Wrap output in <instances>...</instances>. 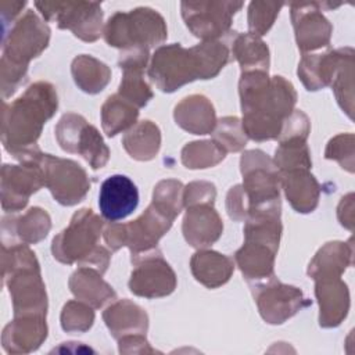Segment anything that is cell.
<instances>
[{
	"label": "cell",
	"instance_id": "cell-1",
	"mask_svg": "<svg viewBox=\"0 0 355 355\" xmlns=\"http://www.w3.org/2000/svg\"><path fill=\"white\" fill-rule=\"evenodd\" d=\"M240 96L244 115L243 130L258 141L277 137L283 121L295 104L291 83L282 76L268 79L263 71L243 73Z\"/></svg>",
	"mask_w": 355,
	"mask_h": 355
},
{
	"label": "cell",
	"instance_id": "cell-2",
	"mask_svg": "<svg viewBox=\"0 0 355 355\" xmlns=\"http://www.w3.org/2000/svg\"><path fill=\"white\" fill-rule=\"evenodd\" d=\"M227 58V47L218 42H205L190 50L179 44L164 46L154 54L148 73L162 92H173L197 78L215 76Z\"/></svg>",
	"mask_w": 355,
	"mask_h": 355
},
{
	"label": "cell",
	"instance_id": "cell-3",
	"mask_svg": "<svg viewBox=\"0 0 355 355\" xmlns=\"http://www.w3.org/2000/svg\"><path fill=\"white\" fill-rule=\"evenodd\" d=\"M57 108V94L51 85L37 82L12 104L4 103L1 139L6 150L15 158L32 150L43 123Z\"/></svg>",
	"mask_w": 355,
	"mask_h": 355
},
{
	"label": "cell",
	"instance_id": "cell-4",
	"mask_svg": "<svg viewBox=\"0 0 355 355\" xmlns=\"http://www.w3.org/2000/svg\"><path fill=\"white\" fill-rule=\"evenodd\" d=\"M165 37L164 19L150 8H137L129 14L118 12L105 26V40L115 47L147 49Z\"/></svg>",
	"mask_w": 355,
	"mask_h": 355
},
{
	"label": "cell",
	"instance_id": "cell-5",
	"mask_svg": "<svg viewBox=\"0 0 355 355\" xmlns=\"http://www.w3.org/2000/svg\"><path fill=\"white\" fill-rule=\"evenodd\" d=\"M21 161H35L40 165L44 186L50 189L54 198L64 205H73L85 197L90 187L86 172L79 164L42 154L37 148L29 150L18 157Z\"/></svg>",
	"mask_w": 355,
	"mask_h": 355
},
{
	"label": "cell",
	"instance_id": "cell-6",
	"mask_svg": "<svg viewBox=\"0 0 355 355\" xmlns=\"http://www.w3.org/2000/svg\"><path fill=\"white\" fill-rule=\"evenodd\" d=\"M101 220L92 209L76 212L69 226L53 240V254L61 262L71 263L76 259L89 261L101 247H96L101 232Z\"/></svg>",
	"mask_w": 355,
	"mask_h": 355
},
{
	"label": "cell",
	"instance_id": "cell-7",
	"mask_svg": "<svg viewBox=\"0 0 355 355\" xmlns=\"http://www.w3.org/2000/svg\"><path fill=\"white\" fill-rule=\"evenodd\" d=\"M49 37V28L29 10L4 36L1 61L26 69L28 61L46 49Z\"/></svg>",
	"mask_w": 355,
	"mask_h": 355
},
{
	"label": "cell",
	"instance_id": "cell-8",
	"mask_svg": "<svg viewBox=\"0 0 355 355\" xmlns=\"http://www.w3.org/2000/svg\"><path fill=\"white\" fill-rule=\"evenodd\" d=\"M55 135L64 150L79 153L93 169H98L107 162L108 148L100 133L94 126L87 125L80 115H64L55 128Z\"/></svg>",
	"mask_w": 355,
	"mask_h": 355
},
{
	"label": "cell",
	"instance_id": "cell-9",
	"mask_svg": "<svg viewBox=\"0 0 355 355\" xmlns=\"http://www.w3.org/2000/svg\"><path fill=\"white\" fill-rule=\"evenodd\" d=\"M47 19L58 22L60 28L71 29L75 36L92 42L100 36L101 7L97 3H36Z\"/></svg>",
	"mask_w": 355,
	"mask_h": 355
},
{
	"label": "cell",
	"instance_id": "cell-10",
	"mask_svg": "<svg viewBox=\"0 0 355 355\" xmlns=\"http://www.w3.org/2000/svg\"><path fill=\"white\" fill-rule=\"evenodd\" d=\"M44 184L40 165L25 161L24 165H3L1 168V205L4 211L24 208L32 193Z\"/></svg>",
	"mask_w": 355,
	"mask_h": 355
},
{
	"label": "cell",
	"instance_id": "cell-11",
	"mask_svg": "<svg viewBox=\"0 0 355 355\" xmlns=\"http://www.w3.org/2000/svg\"><path fill=\"white\" fill-rule=\"evenodd\" d=\"M241 3H182V14L190 31L202 39H214L230 26Z\"/></svg>",
	"mask_w": 355,
	"mask_h": 355
},
{
	"label": "cell",
	"instance_id": "cell-12",
	"mask_svg": "<svg viewBox=\"0 0 355 355\" xmlns=\"http://www.w3.org/2000/svg\"><path fill=\"white\" fill-rule=\"evenodd\" d=\"M139 204V191L136 184L125 175H112L107 178L100 187L98 207L101 215L111 222L130 215Z\"/></svg>",
	"mask_w": 355,
	"mask_h": 355
},
{
	"label": "cell",
	"instance_id": "cell-13",
	"mask_svg": "<svg viewBox=\"0 0 355 355\" xmlns=\"http://www.w3.org/2000/svg\"><path fill=\"white\" fill-rule=\"evenodd\" d=\"M159 255L143 259L132 272L129 282L132 293L153 298L168 295L173 291L176 286L175 273Z\"/></svg>",
	"mask_w": 355,
	"mask_h": 355
},
{
	"label": "cell",
	"instance_id": "cell-14",
	"mask_svg": "<svg viewBox=\"0 0 355 355\" xmlns=\"http://www.w3.org/2000/svg\"><path fill=\"white\" fill-rule=\"evenodd\" d=\"M265 288L257 295V302L268 323H283L302 306V293L295 287L276 283Z\"/></svg>",
	"mask_w": 355,
	"mask_h": 355
},
{
	"label": "cell",
	"instance_id": "cell-15",
	"mask_svg": "<svg viewBox=\"0 0 355 355\" xmlns=\"http://www.w3.org/2000/svg\"><path fill=\"white\" fill-rule=\"evenodd\" d=\"M47 336L44 316H17L3 331V347L7 352H31Z\"/></svg>",
	"mask_w": 355,
	"mask_h": 355
},
{
	"label": "cell",
	"instance_id": "cell-16",
	"mask_svg": "<svg viewBox=\"0 0 355 355\" xmlns=\"http://www.w3.org/2000/svg\"><path fill=\"white\" fill-rule=\"evenodd\" d=\"M223 225L219 215L208 204H197L190 208L183 222L186 240L194 247L212 244L222 233Z\"/></svg>",
	"mask_w": 355,
	"mask_h": 355
},
{
	"label": "cell",
	"instance_id": "cell-17",
	"mask_svg": "<svg viewBox=\"0 0 355 355\" xmlns=\"http://www.w3.org/2000/svg\"><path fill=\"white\" fill-rule=\"evenodd\" d=\"M191 270L196 279L207 287H218L229 280L233 262L218 252L201 251L191 258Z\"/></svg>",
	"mask_w": 355,
	"mask_h": 355
},
{
	"label": "cell",
	"instance_id": "cell-18",
	"mask_svg": "<svg viewBox=\"0 0 355 355\" xmlns=\"http://www.w3.org/2000/svg\"><path fill=\"white\" fill-rule=\"evenodd\" d=\"M275 251L266 244L245 240L243 248L236 252V261L245 279H262L272 275Z\"/></svg>",
	"mask_w": 355,
	"mask_h": 355
},
{
	"label": "cell",
	"instance_id": "cell-19",
	"mask_svg": "<svg viewBox=\"0 0 355 355\" xmlns=\"http://www.w3.org/2000/svg\"><path fill=\"white\" fill-rule=\"evenodd\" d=\"M286 196L298 212H309L318 202V183L306 169L288 171L283 179Z\"/></svg>",
	"mask_w": 355,
	"mask_h": 355
},
{
	"label": "cell",
	"instance_id": "cell-20",
	"mask_svg": "<svg viewBox=\"0 0 355 355\" xmlns=\"http://www.w3.org/2000/svg\"><path fill=\"white\" fill-rule=\"evenodd\" d=\"M176 122L186 130L194 135L209 133L215 126V112L209 101L198 96L197 98V112H194L191 97L184 98L175 108Z\"/></svg>",
	"mask_w": 355,
	"mask_h": 355
},
{
	"label": "cell",
	"instance_id": "cell-21",
	"mask_svg": "<svg viewBox=\"0 0 355 355\" xmlns=\"http://www.w3.org/2000/svg\"><path fill=\"white\" fill-rule=\"evenodd\" d=\"M71 290L76 297L83 298L96 308L101 306L105 301L115 297L114 290L101 280L93 269H79L72 275L69 282Z\"/></svg>",
	"mask_w": 355,
	"mask_h": 355
},
{
	"label": "cell",
	"instance_id": "cell-22",
	"mask_svg": "<svg viewBox=\"0 0 355 355\" xmlns=\"http://www.w3.org/2000/svg\"><path fill=\"white\" fill-rule=\"evenodd\" d=\"M126 151L136 159H151L159 148V130L150 121H143L123 139Z\"/></svg>",
	"mask_w": 355,
	"mask_h": 355
},
{
	"label": "cell",
	"instance_id": "cell-23",
	"mask_svg": "<svg viewBox=\"0 0 355 355\" xmlns=\"http://www.w3.org/2000/svg\"><path fill=\"white\" fill-rule=\"evenodd\" d=\"M72 73L76 85L89 93L101 92L103 87L108 83L111 75L107 65L87 55L75 58L72 64Z\"/></svg>",
	"mask_w": 355,
	"mask_h": 355
},
{
	"label": "cell",
	"instance_id": "cell-24",
	"mask_svg": "<svg viewBox=\"0 0 355 355\" xmlns=\"http://www.w3.org/2000/svg\"><path fill=\"white\" fill-rule=\"evenodd\" d=\"M137 114L135 107L122 101L118 96L108 97L103 107V128L108 136H115L119 130L132 125Z\"/></svg>",
	"mask_w": 355,
	"mask_h": 355
},
{
	"label": "cell",
	"instance_id": "cell-25",
	"mask_svg": "<svg viewBox=\"0 0 355 355\" xmlns=\"http://www.w3.org/2000/svg\"><path fill=\"white\" fill-rule=\"evenodd\" d=\"M234 54L240 61L243 69L258 64L263 71H268L269 55L268 47L254 35H241L234 43Z\"/></svg>",
	"mask_w": 355,
	"mask_h": 355
},
{
	"label": "cell",
	"instance_id": "cell-26",
	"mask_svg": "<svg viewBox=\"0 0 355 355\" xmlns=\"http://www.w3.org/2000/svg\"><path fill=\"white\" fill-rule=\"evenodd\" d=\"M50 229V218L40 208H31L24 216L17 219L15 232L25 243H36L46 237Z\"/></svg>",
	"mask_w": 355,
	"mask_h": 355
},
{
	"label": "cell",
	"instance_id": "cell-27",
	"mask_svg": "<svg viewBox=\"0 0 355 355\" xmlns=\"http://www.w3.org/2000/svg\"><path fill=\"white\" fill-rule=\"evenodd\" d=\"M123 71L125 73L121 82L119 93L126 98V101H130L137 107L146 105L153 93L141 79V68H123Z\"/></svg>",
	"mask_w": 355,
	"mask_h": 355
},
{
	"label": "cell",
	"instance_id": "cell-28",
	"mask_svg": "<svg viewBox=\"0 0 355 355\" xmlns=\"http://www.w3.org/2000/svg\"><path fill=\"white\" fill-rule=\"evenodd\" d=\"M282 6V3H251L248 14V25L251 32L259 35L266 33Z\"/></svg>",
	"mask_w": 355,
	"mask_h": 355
},
{
	"label": "cell",
	"instance_id": "cell-29",
	"mask_svg": "<svg viewBox=\"0 0 355 355\" xmlns=\"http://www.w3.org/2000/svg\"><path fill=\"white\" fill-rule=\"evenodd\" d=\"M94 319V313L90 308L80 302L71 301L64 306L62 315H61V324L65 331H76L78 322L80 324V330L85 331L87 330Z\"/></svg>",
	"mask_w": 355,
	"mask_h": 355
}]
</instances>
